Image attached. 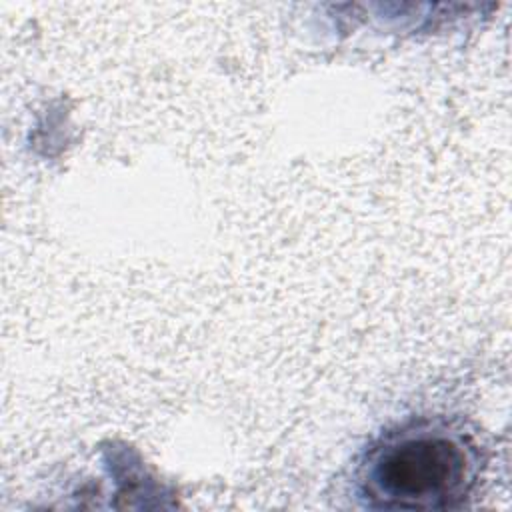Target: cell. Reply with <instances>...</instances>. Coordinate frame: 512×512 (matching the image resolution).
Segmentation results:
<instances>
[{
	"mask_svg": "<svg viewBox=\"0 0 512 512\" xmlns=\"http://www.w3.org/2000/svg\"><path fill=\"white\" fill-rule=\"evenodd\" d=\"M478 450L444 424L418 422L386 434L358 470L360 494L384 510H446L460 504L478 478Z\"/></svg>",
	"mask_w": 512,
	"mask_h": 512,
	"instance_id": "6da1fadb",
	"label": "cell"
}]
</instances>
